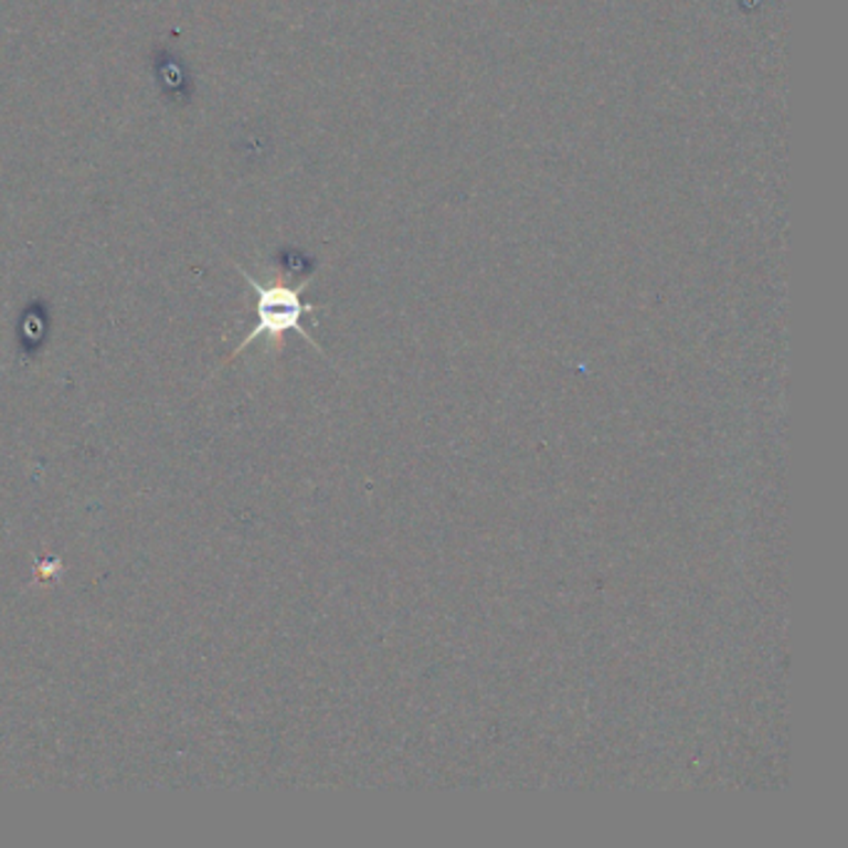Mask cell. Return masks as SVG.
<instances>
[{
    "mask_svg": "<svg viewBox=\"0 0 848 848\" xmlns=\"http://www.w3.org/2000/svg\"><path fill=\"white\" fill-rule=\"evenodd\" d=\"M240 274L244 276L246 284H250L256 294V324L252 327V331L240 341V347H236L230 357L222 361V367H226V363H230L232 359L240 357V353L250 347V343H254L256 339H269L272 347L279 349L284 343V337H287L289 331H297L299 337L307 339L314 349L324 353V349L311 339V333L304 329V324H301L307 314H314L319 309V307H314V304H307L301 299V292L309 287V282H301L299 287H292V284L282 282V279L266 284V282L254 279V276L246 269H242V266H240Z\"/></svg>",
    "mask_w": 848,
    "mask_h": 848,
    "instance_id": "obj_1",
    "label": "cell"
}]
</instances>
